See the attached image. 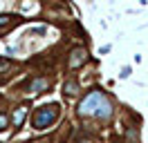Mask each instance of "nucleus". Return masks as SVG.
I'll return each instance as SVG.
<instances>
[{"label":"nucleus","instance_id":"6","mask_svg":"<svg viewBox=\"0 0 148 143\" xmlns=\"http://www.w3.org/2000/svg\"><path fill=\"white\" fill-rule=\"evenodd\" d=\"M63 92H65V96H74V94H79V83H76V80H67L65 87H63Z\"/></svg>","mask_w":148,"mask_h":143},{"label":"nucleus","instance_id":"1","mask_svg":"<svg viewBox=\"0 0 148 143\" xmlns=\"http://www.w3.org/2000/svg\"><path fill=\"white\" fill-rule=\"evenodd\" d=\"M76 112L79 116H97V118H110L112 116V103L108 101V96L99 92V89H94L90 92L88 96L79 103L76 107Z\"/></svg>","mask_w":148,"mask_h":143},{"label":"nucleus","instance_id":"5","mask_svg":"<svg viewBox=\"0 0 148 143\" xmlns=\"http://www.w3.org/2000/svg\"><path fill=\"white\" fill-rule=\"evenodd\" d=\"M25 116H27V105H20L18 110H16V114H14V125H16V127H20V125H23V121H25Z\"/></svg>","mask_w":148,"mask_h":143},{"label":"nucleus","instance_id":"11","mask_svg":"<svg viewBox=\"0 0 148 143\" xmlns=\"http://www.w3.org/2000/svg\"><path fill=\"white\" fill-rule=\"evenodd\" d=\"M76 143H97V141H94V139H79Z\"/></svg>","mask_w":148,"mask_h":143},{"label":"nucleus","instance_id":"4","mask_svg":"<svg viewBox=\"0 0 148 143\" xmlns=\"http://www.w3.org/2000/svg\"><path fill=\"white\" fill-rule=\"evenodd\" d=\"M49 78H34L32 80V85H29V89L34 92V94H43L45 89H49Z\"/></svg>","mask_w":148,"mask_h":143},{"label":"nucleus","instance_id":"7","mask_svg":"<svg viewBox=\"0 0 148 143\" xmlns=\"http://www.w3.org/2000/svg\"><path fill=\"white\" fill-rule=\"evenodd\" d=\"M7 125H9V118H7V114H2V112H0V130H5Z\"/></svg>","mask_w":148,"mask_h":143},{"label":"nucleus","instance_id":"2","mask_svg":"<svg viewBox=\"0 0 148 143\" xmlns=\"http://www.w3.org/2000/svg\"><path fill=\"white\" fill-rule=\"evenodd\" d=\"M56 116H58V105H56V103H52V105H43V107H38V110H36L32 123H34L36 130H45Z\"/></svg>","mask_w":148,"mask_h":143},{"label":"nucleus","instance_id":"10","mask_svg":"<svg viewBox=\"0 0 148 143\" xmlns=\"http://www.w3.org/2000/svg\"><path fill=\"white\" fill-rule=\"evenodd\" d=\"M121 76H123V78H126V76H130V67H123V69H121Z\"/></svg>","mask_w":148,"mask_h":143},{"label":"nucleus","instance_id":"9","mask_svg":"<svg viewBox=\"0 0 148 143\" xmlns=\"http://www.w3.org/2000/svg\"><path fill=\"white\" fill-rule=\"evenodd\" d=\"M14 65H11L9 61H0V72H7V69H11Z\"/></svg>","mask_w":148,"mask_h":143},{"label":"nucleus","instance_id":"3","mask_svg":"<svg viewBox=\"0 0 148 143\" xmlns=\"http://www.w3.org/2000/svg\"><path fill=\"white\" fill-rule=\"evenodd\" d=\"M85 61H88V52H85L83 47H76V49H72V54H70L67 65H70V69H76V67H81Z\"/></svg>","mask_w":148,"mask_h":143},{"label":"nucleus","instance_id":"8","mask_svg":"<svg viewBox=\"0 0 148 143\" xmlns=\"http://www.w3.org/2000/svg\"><path fill=\"white\" fill-rule=\"evenodd\" d=\"M9 22H11V16H7V14H2V16H0V27L9 25Z\"/></svg>","mask_w":148,"mask_h":143}]
</instances>
